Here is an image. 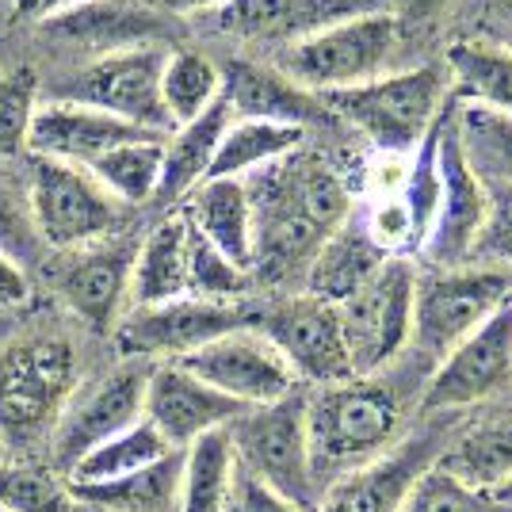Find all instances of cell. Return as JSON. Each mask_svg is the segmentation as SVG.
<instances>
[{
  "instance_id": "ac0fdd59",
  "label": "cell",
  "mask_w": 512,
  "mask_h": 512,
  "mask_svg": "<svg viewBox=\"0 0 512 512\" xmlns=\"http://www.w3.org/2000/svg\"><path fill=\"white\" fill-rule=\"evenodd\" d=\"M134 253L138 245L130 241H96L69 253V260L58 268V295L92 333H115V325L127 314Z\"/></svg>"
},
{
  "instance_id": "f6af8a7d",
  "label": "cell",
  "mask_w": 512,
  "mask_h": 512,
  "mask_svg": "<svg viewBox=\"0 0 512 512\" xmlns=\"http://www.w3.org/2000/svg\"><path fill=\"white\" fill-rule=\"evenodd\" d=\"M234 505H237V512H310V509H302V505H295L291 497L276 493L272 486L256 482L253 474H237Z\"/></svg>"
},
{
  "instance_id": "9a60e30c",
  "label": "cell",
  "mask_w": 512,
  "mask_h": 512,
  "mask_svg": "<svg viewBox=\"0 0 512 512\" xmlns=\"http://www.w3.org/2000/svg\"><path fill=\"white\" fill-rule=\"evenodd\" d=\"M512 383V302L486 325H478L463 344H455L421 390V413H451L493 398Z\"/></svg>"
},
{
  "instance_id": "db71d44e",
  "label": "cell",
  "mask_w": 512,
  "mask_h": 512,
  "mask_svg": "<svg viewBox=\"0 0 512 512\" xmlns=\"http://www.w3.org/2000/svg\"><path fill=\"white\" fill-rule=\"evenodd\" d=\"M509 8H512V0H509Z\"/></svg>"
},
{
  "instance_id": "f5cc1de1",
  "label": "cell",
  "mask_w": 512,
  "mask_h": 512,
  "mask_svg": "<svg viewBox=\"0 0 512 512\" xmlns=\"http://www.w3.org/2000/svg\"><path fill=\"white\" fill-rule=\"evenodd\" d=\"M505 50H509V54H512V39H509V46H505Z\"/></svg>"
},
{
  "instance_id": "d590c367",
  "label": "cell",
  "mask_w": 512,
  "mask_h": 512,
  "mask_svg": "<svg viewBox=\"0 0 512 512\" xmlns=\"http://www.w3.org/2000/svg\"><path fill=\"white\" fill-rule=\"evenodd\" d=\"M165 455H172L169 444H165L146 421H138V425H130L127 432L111 436L107 444L92 448L81 463H73L69 474H65V482H69V486H100V482H115V478H127V474H134V470L153 467V463L165 459Z\"/></svg>"
},
{
  "instance_id": "6da1fadb",
  "label": "cell",
  "mask_w": 512,
  "mask_h": 512,
  "mask_svg": "<svg viewBox=\"0 0 512 512\" xmlns=\"http://www.w3.org/2000/svg\"><path fill=\"white\" fill-rule=\"evenodd\" d=\"M245 188L253 199V272L264 279L310 264L321 241L352 211L341 176L295 153L253 172V180L245 176Z\"/></svg>"
},
{
  "instance_id": "f35d334b",
  "label": "cell",
  "mask_w": 512,
  "mask_h": 512,
  "mask_svg": "<svg viewBox=\"0 0 512 512\" xmlns=\"http://www.w3.org/2000/svg\"><path fill=\"white\" fill-rule=\"evenodd\" d=\"M253 276L230 264L207 237L188 222V299L234 302L249 291Z\"/></svg>"
},
{
  "instance_id": "f907efd6",
  "label": "cell",
  "mask_w": 512,
  "mask_h": 512,
  "mask_svg": "<svg viewBox=\"0 0 512 512\" xmlns=\"http://www.w3.org/2000/svg\"><path fill=\"white\" fill-rule=\"evenodd\" d=\"M490 497H493V501H501L505 509H512V478L505 482V486H501V490H493Z\"/></svg>"
},
{
  "instance_id": "60d3db41",
  "label": "cell",
  "mask_w": 512,
  "mask_h": 512,
  "mask_svg": "<svg viewBox=\"0 0 512 512\" xmlns=\"http://www.w3.org/2000/svg\"><path fill=\"white\" fill-rule=\"evenodd\" d=\"M402 512H512L501 501H493L490 493H478L455 482L444 467H432L417 478V486L409 490Z\"/></svg>"
},
{
  "instance_id": "4dcf8cb0",
  "label": "cell",
  "mask_w": 512,
  "mask_h": 512,
  "mask_svg": "<svg viewBox=\"0 0 512 512\" xmlns=\"http://www.w3.org/2000/svg\"><path fill=\"white\" fill-rule=\"evenodd\" d=\"M436 467L478 493L501 490L512 478V413L463 432L448 451H440Z\"/></svg>"
},
{
  "instance_id": "2e32d148",
  "label": "cell",
  "mask_w": 512,
  "mask_h": 512,
  "mask_svg": "<svg viewBox=\"0 0 512 512\" xmlns=\"http://www.w3.org/2000/svg\"><path fill=\"white\" fill-rule=\"evenodd\" d=\"M260 333L276 344V352L287 360L299 383L333 386L352 379V360H348L337 306L314 295L283 299L260 318Z\"/></svg>"
},
{
  "instance_id": "e575fe53",
  "label": "cell",
  "mask_w": 512,
  "mask_h": 512,
  "mask_svg": "<svg viewBox=\"0 0 512 512\" xmlns=\"http://www.w3.org/2000/svg\"><path fill=\"white\" fill-rule=\"evenodd\" d=\"M222 96V69L199 50H169L161 69V107L172 127L199 119Z\"/></svg>"
},
{
  "instance_id": "681fc988",
  "label": "cell",
  "mask_w": 512,
  "mask_h": 512,
  "mask_svg": "<svg viewBox=\"0 0 512 512\" xmlns=\"http://www.w3.org/2000/svg\"><path fill=\"white\" fill-rule=\"evenodd\" d=\"M226 0H161V8L165 12H203V8H222Z\"/></svg>"
},
{
  "instance_id": "8d00e7d4",
  "label": "cell",
  "mask_w": 512,
  "mask_h": 512,
  "mask_svg": "<svg viewBox=\"0 0 512 512\" xmlns=\"http://www.w3.org/2000/svg\"><path fill=\"white\" fill-rule=\"evenodd\" d=\"M58 470L31 463H0V512H81Z\"/></svg>"
},
{
  "instance_id": "f546056e",
  "label": "cell",
  "mask_w": 512,
  "mask_h": 512,
  "mask_svg": "<svg viewBox=\"0 0 512 512\" xmlns=\"http://www.w3.org/2000/svg\"><path fill=\"white\" fill-rule=\"evenodd\" d=\"M237 486V451L230 428H214L184 448L180 512H226Z\"/></svg>"
},
{
  "instance_id": "52a82bcc",
  "label": "cell",
  "mask_w": 512,
  "mask_h": 512,
  "mask_svg": "<svg viewBox=\"0 0 512 512\" xmlns=\"http://www.w3.org/2000/svg\"><path fill=\"white\" fill-rule=\"evenodd\" d=\"M230 428L237 463L245 474L291 497L302 509H314V459H310V436H306V394L295 390L291 398L272 406L245 409Z\"/></svg>"
},
{
  "instance_id": "83f0119b",
  "label": "cell",
  "mask_w": 512,
  "mask_h": 512,
  "mask_svg": "<svg viewBox=\"0 0 512 512\" xmlns=\"http://www.w3.org/2000/svg\"><path fill=\"white\" fill-rule=\"evenodd\" d=\"M180 470H184V451H172L157 459L153 467H142L100 482V486H69L73 497L96 512H180Z\"/></svg>"
},
{
  "instance_id": "f1b7e54d",
  "label": "cell",
  "mask_w": 512,
  "mask_h": 512,
  "mask_svg": "<svg viewBox=\"0 0 512 512\" xmlns=\"http://www.w3.org/2000/svg\"><path fill=\"white\" fill-rule=\"evenodd\" d=\"M306 142V127H291V123H260V119H234L218 153H214L207 180H245L253 172L276 165L283 157L302 150Z\"/></svg>"
},
{
  "instance_id": "30bf717a",
  "label": "cell",
  "mask_w": 512,
  "mask_h": 512,
  "mask_svg": "<svg viewBox=\"0 0 512 512\" xmlns=\"http://www.w3.org/2000/svg\"><path fill=\"white\" fill-rule=\"evenodd\" d=\"M413 291H417V272H413L409 256H390L379 268V276L363 291H356L344 306H337L352 375L386 371L409 348Z\"/></svg>"
},
{
  "instance_id": "7bdbcfd3",
  "label": "cell",
  "mask_w": 512,
  "mask_h": 512,
  "mask_svg": "<svg viewBox=\"0 0 512 512\" xmlns=\"http://www.w3.org/2000/svg\"><path fill=\"white\" fill-rule=\"evenodd\" d=\"M486 230L478 237V253L497 256L512 268V188L509 184H486Z\"/></svg>"
},
{
  "instance_id": "c3c4849f",
  "label": "cell",
  "mask_w": 512,
  "mask_h": 512,
  "mask_svg": "<svg viewBox=\"0 0 512 512\" xmlns=\"http://www.w3.org/2000/svg\"><path fill=\"white\" fill-rule=\"evenodd\" d=\"M444 4H448V0H398L402 16H409V20H428V16H436Z\"/></svg>"
},
{
  "instance_id": "b9f144b4",
  "label": "cell",
  "mask_w": 512,
  "mask_h": 512,
  "mask_svg": "<svg viewBox=\"0 0 512 512\" xmlns=\"http://www.w3.org/2000/svg\"><path fill=\"white\" fill-rule=\"evenodd\" d=\"M39 249V230L31 218V199L27 188H20L12 176L0 172V253H8L16 264Z\"/></svg>"
},
{
  "instance_id": "8992f818",
  "label": "cell",
  "mask_w": 512,
  "mask_h": 512,
  "mask_svg": "<svg viewBox=\"0 0 512 512\" xmlns=\"http://www.w3.org/2000/svg\"><path fill=\"white\" fill-rule=\"evenodd\" d=\"M394 43H398V16L363 12L287 46L279 54V73L314 96L341 92V88L383 77Z\"/></svg>"
},
{
  "instance_id": "ffe728a7",
  "label": "cell",
  "mask_w": 512,
  "mask_h": 512,
  "mask_svg": "<svg viewBox=\"0 0 512 512\" xmlns=\"http://www.w3.org/2000/svg\"><path fill=\"white\" fill-rule=\"evenodd\" d=\"M150 134H161V130L123 123V119L107 115L100 107L69 104V100H46V104H39L35 119H31L27 153L88 169L96 157L111 153L115 146H127V142L150 138Z\"/></svg>"
},
{
  "instance_id": "7dc6e473",
  "label": "cell",
  "mask_w": 512,
  "mask_h": 512,
  "mask_svg": "<svg viewBox=\"0 0 512 512\" xmlns=\"http://www.w3.org/2000/svg\"><path fill=\"white\" fill-rule=\"evenodd\" d=\"M73 4H81V0H12L16 16H20V20H31V23L50 20V16H58V12L73 8Z\"/></svg>"
},
{
  "instance_id": "484cf974",
  "label": "cell",
  "mask_w": 512,
  "mask_h": 512,
  "mask_svg": "<svg viewBox=\"0 0 512 512\" xmlns=\"http://www.w3.org/2000/svg\"><path fill=\"white\" fill-rule=\"evenodd\" d=\"M188 299V218L169 214L157 222L134 253L127 310Z\"/></svg>"
},
{
  "instance_id": "816d5d0a",
  "label": "cell",
  "mask_w": 512,
  "mask_h": 512,
  "mask_svg": "<svg viewBox=\"0 0 512 512\" xmlns=\"http://www.w3.org/2000/svg\"><path fill=\"white\" fill-rule=\"evenodd\" d=\"M0 463H8V448H4V440H0Z\"/></svg>"
},
{
  "instance_id": "4316f807",
  "label": "cell",
  "mask_w": 512,
  "mask_h": 512,
  "mask_svg": "<svg viewBox=\"0 0 512 512\" xmlns=\"http://www.w3.org/2000/svg\"><path fill=\"white\" fill-rule=\"evenodd\" d=\"M230 123H234V115H230L226 100L218 96L199 119L169 134L165 161H161V180H157V195H153L157 203H184L207 180V169H211L218 142H222Z\"/></svg>"
},
{
  "instance_id": "5bb4252c",
  "label": "cell",
  "mask_w": 512,
  "mask_h": 512,
  "mask_svg": "<svg viewBox=\"0 0 512 512\" xmlns=\"http://www.w3.org/2000/svg\"><path fill=\"white\" fill-rule=\"evenodd\" d=\"M188 375H195L199 383L214 386L218 394L234 398L237 406L256 409L283 402L299 390L295 371L287 367V360L276 352V344L268 341L256 325L234 329L218 341L195 348L192 356L176 360Z\"/></svg>"
},
{
  "instance_id": "d4e9b609",
  "label": "cell",
  "mask_w": 512,
  "mask_h": 512,
  "mask_svg": "<svg viewBox=\"0 0 512 512\" xmlns=\"http://www.w3.org/2000/svg\"><path fill=\"white\" fill-rule=\"evenodd\" d=\"M180 214L230 264L253 276V199L245 180H203Z\"/></svg>"
},
{
  "instance_id": "44dd1931",
  "label": "cell",
  "mask_w": 512,
  "mask_h": 512,
  "mask_svg": "<svg viewBox=\"0 0 512 512\" xmlns=\"http://www.w3.org/2000/svg\"><path fill=\"white\" fill-rule=\"evenodd\" d=\"M363 12H379V0H226L214 8V20L226 35L249 43L295 46Z\"/></svg>"
},
{
  "instance_id": "7c38bea8",
  "label": "cell",
  "mask_w": 512,
  "mask_h": 512,
  "mask_svg": "<svg viewBox=\"0 0 512 512\" xmlns=\"http://www.w3.org/2000/svg\"><path fill=\"white\" fill-rule=\"evenodd\" d=\"M455 96L440 111V146H436V169H440V207L428 230L421 253L432 268H459L478 253V237L486 230V184L467 165L459 134H455Z\"/></svg>"
},
{
  "instance_id": "bcb514c9",
  "label": "cell",
  "mask_w": 512,
  "mask_h": 512,
  "mask_svg": "<svg viewBox=\"0 0 512 512\" xmlns=\"http://www.w3.org/2000/svg\"><path fill=\"white\" fill-rule=\"evenodd\" d=\"M31 299V279L8 253H0V306H23Z\"/></svg>"
},
{
  "instance_id": "ba28073f",
  "label": "cell",
  "mask_w": 512,
  "mask_h": 512,
  "mask_svg": "<svg viewBox=\"0 0 512 512\" xmlns=\"http://www.w3.org/2000/svg\"><path fill=\"white\" fill-rule=\"evenodd\" d=\"M27 199L39 241L58 253H77L96 241H107L123 214V203H115L88 169L35 153L27 169Z\"/></svg>"
},
{
  "instance_id": "9c48e42d",
  "label": "cell",
  "mask_w": 512,
  "mask_h": 512,
  "mask_svg": "<svg viewBox=\"0 0 512 512\" xmlns=\"http://www.w3.org/2000/svg\"><path fill=\"white\" fill-rule=\"evenodd\" d=\"M165 58H169V50L161 43L123 46V50L96 54L65 85H58L54 100L100 107V111L123 119V123L169 134L172 123L169 115H165V107H161V69H165Z\"/></svg>"
},
{
  "instance_id": "e0dca14e",
  "label": "cell",
  "mask_w": 512,
  "mask_h": 512,
  "mask_svg": "<svg viewBox=\"0 0 512 512\" xmlns=\"http://www.w3.org/2000/svg\"><path fill=\"white\" fill-rule=\"evenodd\" d=\"M241 413H245V406H237L234 398L218 394L214 386L199 383L180 363H153L150 383H146L142 421L172 451H184L199 436L214 432V428L234 425Z\"/></svg>"
},
{
  "instance_id": "d6a6232c",
  "label": "cell",
  "mask_w": 512,
  "mask_h": 512,
  "mask_svg": "<svg viewBox=\"0 0 512 512\" xmlns=\"http://www.w3.org/2000/svg\"><path fill=\"white\" fill-rule=\"evenodd\" d=\"M165 142L169 134H150L127 146H115L111 153L96 157L88 172L92 180L104 188L115 203H150L157 195V180H161V161H165Z\"/></svg>"
},
{
  "instance_id": "d6986e66",
  "label": "cell",
  "mask_w": 512,
  "mask_h": 512,
  "mask_svg": "<svg viewBox=\"0 0 512 512\" xmlns=\"http://www.w3.org/2000/svg\"><path fill=\"white\" fill-rule=\"evenodd\" d=\"M440 440L417 436L394 444L379 459L337 474L321 493L318 512H402L417 478L440 459Z\"/></svg>"
},
{
  "instance_id": "74e56055",
  "label": "cell",
  "mask_w": 512,
  "mask_h": 512,
  "mask_svg": "<svg viewBox=\"0 0 512 512\" xmlns=\"http://www.w3.org/2000/svg\"><path fill=\"white\" fill-rule=\"evenodd\" d=\"M43 85L35 65H12L0 73V161H12L27 153L31 119L39 111Z\"/></svg>"
},
{
  "instance_id": "1f68e13d",
  "label": "cell",
  "mask_w": 512,
  "mask_h": 512,
  "mask_svg": "<svg viewBox=\"0 0 512 512\" xmlns=\"http://www.w3.org/2000/svg\"><path fill=\"white\" fill-rule=\"evenodd\" d=\"M451 73V96L512 115V54L490 43H455L444 54Z\"/></svg>"
},
{
  "instance_id": "836d02e7",
  "label": "cell",
  "mask_w": 512,
  "mask_h": 512,
  "mask_svg": "<svg viewBox=\"0 0 512 512\" xmlns=\"http://www.w3.org/2000/svg\"><path fill=\"white\" fill-rule=\"evenodd\" d=\"M455 134L482 184L512 188V115L478 104H455Z\"/></svg>"
},
{
  "instance_id": "5b68a950",
  "label": "cell",
  "mask_w": 512,
  "mask_h": 512,
  "mask_svg": "<svg viewBox=\"0 0 512 512\" xmlns=\"http://www.w3.org/2000/svg\"><path fill=\"white\" fill-rule=\"evenodd\" d=\"M77 390V352L62 337H23L0 352V440L27 448L54 432Z\"/></svg>"
},
{
  "instance_id": "ee69618b",
  "label": "cell",
  "mask_w": 512,
  "mask_h": 512,
  "mask_svg": "<svg viewBox=\"0 0 512 512\" xmlns=\"http://www.w3.org/2000/svg\"><path fill=\"white\" fill-rule=\"evenodd\" d=\"M406 176H409V153H375L363 165V195H367V203L398 199L402 188H406Z\"/></svg>"
},
{
  "instance_id": "cb8c5ba5",
  "label": "cell",
  "mask_w": 512,
  "mask_h": 512,
  "mask_svg": "<svg viewBox=\"0 0 512 512\" xmlns=\"http://www.w3.org/2000/svg\"><path fill=\"white\" fill-rule=\"evenodd\" d=\"M39 27L65 43L96 46V54L161 43V35H165V20L157 12H146L127 0H81V4L43 20Z\"/></svg>"
},
{
  "instance_id": "7402d4cb",
  "label": "cell",
  "mask_w": 512,
  "mask_h": 512,
  "mask_svg": "<svg viewBox=\"0 0 512 512\" xmlns=\"http://www.w3.org/2000/svg\"><path fill=\"white\" fill-rule=\"evenodd\" d=\"M222 100L234 119L291 123V127H310L329 119V111L314 92L291 85L279 69L245 62V58H234L222 69Z\"/></svg>"
},
{
  "instance_id": "8fae6325",
  "label": "cell",
  "mask_w": 512,
  "mask_h": 512,
  "mask_svg": "<svg viewBox=\"0 0 512 512\" xmlns=\"http://www.w3.org/2000/svg\"><path fill=\"white\" fill-rule=\"evenodd\" d=\"M150 371L153 363L127 360L115 371L100 375L96 383L73 390V398L65 402L62 417L54 425V463H58L62 478L92 448H100L111 436H119V432H127L130 425L142 421Z\"/></svg>"
},
{
  "instance_id": "7a4b0ae2",
  "label": "cell",
  "mask_w": 512,
  "mask_h": 512,
  "mask_svg": "<svg viewBox=\"0 0 512 512\" xmlns=\"http://www.w3.org/2000/svg\"><path fill=\"white\" fill-rule=\"evenodd\" d=\"M406 425L402 390L375 375H352L344 383L314 386L306 394V436L314 474L352 470L390 451Z\"/></svg>"
},
{
  "instance_id": "603a6c76",
  "label": "cell",
  "mask_w": 512,
  "mask_h": 512,
  "mask_svg": "<svg viewBox=\"0 0 512 512\" xmlns=\"http://www.w3.org/2000/svg\"><path fill=\"white\" fill-rule=\"evenodd\" d=\"M386 260L390 256L371 241L360 211H348V218L321 241L314 260H310L306 295L329 302V306H344L356 291H363L371 279L379 276Z\"/></svg>"
},
{
  "instance_id": "4fadbf2b",
  "label": "cell",
  "mask_w": 512,
  "mask_h": 512,
  "mask_svg": "<svg viewBox=\"0 0 512 512\" xmlns=\"http://www.w3.org/2000/svg\"><path fill=\"white\" fill-rule=\"evenodd\" d=\"M245 325H253V318L234 302L176 299L146 306V310H127L111 337L127 360L176 363L192 356L195 348L218 341L234 329H245Z\"/></svg>"
},
{
  "instance_id": "277c9868",
  "label": "cell",
  "mask_w": 512,
  "mask_h": 512,
  "mask_svg": "<svg viewBox=\"0 0 512 512\" xmlns=\"http://www.w3.org/2000/svg\"><path fill=\"white\" fill-rule=\"evenodd\" d=\"M512 302L509 264H459L417 276L413 291V352L440 363L486 321Z\"/></svg>"
},
{
  "instance_id": "3957f363",
  "label": "cell",
  "mask_w": 512,
  "mask_h": 512,
  "mask_svg": "<svg viewBox=\"0 0 512 512\" xmlns=\"http://www.w3.org/2000/svg\"><path fill=\"white\" fill-rule=\"evenodd\" d=\"M329 115H341L375 146V153H413L421 146L440 107L451 100L448 65L432 62L406 73H386L363 85L318 96Z\"/></svg>"
},
{
  "instance_id": "ab89813d",
  "label": "cell",
  "mask_w": 512,
  "mask_h": 512,
  "mask_svg": "<svg viewBox=\"0 0 512 512\" xmlns=\"http://www.w3.org/2000/svg\"><path fill=\"white\" fill-rule=\"evenodd\" d=\"M444 111V107H440ZM436 146H440V115L436 123L421 138V146L409 153V176H406V188H402V203L409 211V222H413V241L417 249L425 245L428 230L436 222V207H440V169H436Z\"/></svg>"
}]
</instances>
